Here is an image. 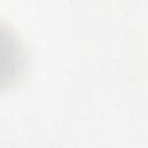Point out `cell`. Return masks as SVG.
I'll list each match as a JSON object with an SVG mask.
<instances>
[{
    "label": "cell",
    "instance_id": "6da1fadb",
    "mask_svg": "<svg viewBox=\"0 0 148 148\" xmlns=\"http://www.w3.org/2000/svg\"><path fill=\"white\" fill-rule=\"evenodd\" d=\"M24 66V51L17 36L0 23V90L12 86Z\"/></svg>",
    "mask_w": 148,
    "mask_h": 148
}]
</instances>
